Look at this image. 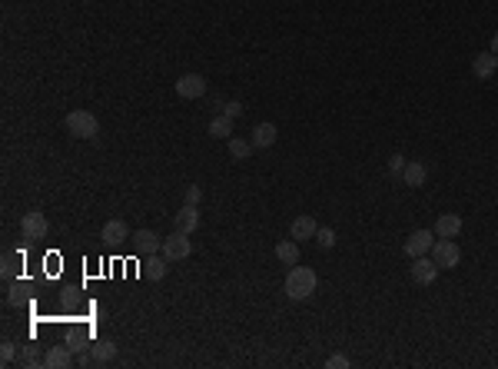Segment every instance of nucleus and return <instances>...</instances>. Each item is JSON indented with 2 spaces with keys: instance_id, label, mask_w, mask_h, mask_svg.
<instances>
[{
  "instance_id": "1",
  "label": "nucleus",
  "mask_w": 498,
  "mask_h": 369,
  "mask_svg": "<svg viewBox=\"0 0 498 369\" xmlns=\"http://www.w3.org/2000/svg\"><path fill=\"white\" fill-rule=\"evenodd\" d=\"M282 290H286V296L296 300V303L312 300L316 290H319V276H316V269H309V267H293L286 273V286H282Z\"/></svg>"
},
{
  "instance_id": "2",
  "label": "nucleus",
  "mask_w": 498,
  "mask_h": 369,
  "mask_svg": "<svg viewBox=\"0 0 498 369\" xmlns=\"http://www.w3.org/2000/svg\"><path fill=\"white\" fill-rule=\"evenodd\" d=\"M67 130L74 140H93L100 133V120L90 114V110H70L67 114Z\"/></svg>"
},
{
  "instance_id": "3",
  "label": "nucleus",
  "mask_w": 498,
  "mask_h": 369,
  "mask_svg": "<svg viewBox=\"0 0 498 369\" xmlns=\"http://www.w3.org/2000/svg\"><path fill=\"white\" fill-rule=\"evenodd\" d=\"M432 260L438 269H455L462 263V250L455 240H442V236H435L432 243Z\"/></svg>"
},
{
  "instance_id": "4",
  "label": "nucleus",
  "mask_w": 498,
  "mask_h": 369,
  "mask_svg": "<svg viewBox=\"0 0 498 369\" xmlns=\"http://www.w3.org/2000/svg\"><path fill=\"white\" fill-rule=\"evenodd\" d=\"M50 233V223H47V213H40V210H30V213H24V220H20V236L30 243L43 240Z\"/></svg>"
},
{
  "instance_id": "5",
  "label": "nucleus",
  "mask_w": 498,
  "mask_h": 369,
  "mask_svg": "<svg viewBox=\"0 0 498 369\" xmlns=\"http://www.w3.org/2000/svg\"><path fill=\"white\" fill-rule=\"evenodd\" d=\"M160 253L170 260V263H177V260H186V256L193 253V243H190V236L186 233H170V236H163V250Z\"/></svg>"
},
{
  "instance_id": "6",
  "label": "nucleus",
  "mask_w": 498,
  "mask_h": 369,
  "mask_svg": "<svg viewBox=\"0 0 498 369\" xmlns=\"http://www.w3.org/2000/svg\"><path fill=\"white\" fill-rule=\"evenodd\" d=\"M409 273H412V283H419V286H432V283L438 280V273H442V269L435 267L432 256H415Z\"/></svg>"
},
{
  "instance_id": "7",
  "label": "nucleus",
  "mask_w": 498,
  "mask_h": 369,
  "mask_svg": "<svg viewBox=\"0 0 498 369\" xmlns=\"http://www.w3.org/2000/svg\"><path fill=\"white\" fill-rule=\"evenodd\" d=\"M177 97H183V100H200V97H206V76L203 74H183L177 80Z\"/></svg>"
},
{
  "instance_id": "8",
  "label": "nucleus",
  "mask_w": 498,
  "mask_h": 369,
  "mask_svg": "<svg viewBox=\"0 0 498 369\" xmlns=\"http://www.w3.org/2000/svg\"><path fill=\"white\" fill-rule=\"evenodd\" d=\"M133 250H137L140 260H146V256H153L163 250V236H156L153 229H137V233H133Z\"/></svg>"
},
{
  "instance_id": "9",
  "label": "nucleus",
  "mask_w": 498,
  "mask_h": 369,
  "mask_svg": "<svg viewBox=\"0 0 498 369\" xmlns=\"http://www.w3.org/2000/svg\"><path fill=\"white\" fill-rule=\"evenodd\" d=\"M432 243H435V229H415L409 233V240H406V256H429L432 253Z\"/></svg>"
},
{
  "instance_id": "10",
  "label": "nucleus",
  "mask_w": 498,
  "mask_h": 369,
  "mask_svg": "<svg viewBox=\"0 0 498 369\" xmlns=\"http://www.w3.org/2000/svg\"><path fill=\"white\" fill-rule=\"evenodd\" d=\"M173 223H177L179 233L193 236V233L200 229V223H203V217H200V206H196V203H183V206H179V213L173 217Z\"/></svg>"
},
{
  "instance_id": "11",
  "label": "nucleus",
  "mask_w": 498,
  "mask_h": 369,
  "mask_svg": "<svg viewBox=\"0 0 498 369\" xmlns=\"http://www.w3.org/2000/svg\"><path fill=\"white\" fill-rule=\"evenodd\" d=\"M100 240L106 243V246H120V243L133 240V233H130V227L123 223V220H106L100 229Z\"/></svg>"
},
{
  "instance_id": "12",
  "label": "nucleus",
  "mask_w": 498,
  "mask_h": 369,
  "mask_svg": "<svg viewBox=\"0 0 498 369\" xmlns=\"http://www.w3.org/2000/svg\"><path fill=\"white\" fill-rule=\"evenodd\" d=\"M74 366V349L70 346H50L43 353V369H67Z\"/></svg>"
},
{
  "instance_id": "13",
  "label": "nucleus",
  "mask_w": 498,
  "mask_h": 369,
  "mask_svg": "<svg viewBox=\"0 0 498 369\" xmlns=\"http://www.w3.org/2000/svg\"><path fill=\"white\" fill-rule=\"evenodd\" d=\"M316 233H319V223L309 217V213L296 217V220H293V227H289V236H293L296 243H299V240H316Z\"/></svg>"
},
{
  "instance_id": "14",
  "label": "nucleus",
  "mask_w": 498,
  "mask_h": 369,
  "mask_svg": "<svg viewBox=\"0 0 498 369\" xmlns=\"http://www.w3.org/2000/svg\"><path fill=\"white\" fill-rule=\"evenodd\" d=\"M462 233V217L459 213H442V217L435 220V236H442V240H455Z\"/></svg>"
},
{
  "instance_id": "15",
  "label": "nucleus",
  "mask_w": 498,
  "mask_h": 369,
  "mask_svg": "<svg viewBox=\"0 0 498 369\" xmlns=\"http://www.w3.org/2000/svg\"><path fill=\"white\" fill-rule=\"evenodd\" d=\"M472 74L478 76V80H492V76L498 74V57L492 51L478 53V57L472 60Z\"/></svg>"
},
{
  "instance_id": "16",
  "label": "nucleus",
  "mask_w": 498,
  "mask_h": 369,
  "mask_svg": "<svg viewBox=\"0 0 498 369\" xmlns=\"http://www.w3.org/2000/svg\"><path fill=\"white\" fill-rule=\"evenodd\" d=\"M90 356H93V366H110L116 359V343L113 340H97L90 346Z\"/></svg>"
},
{
  "instance_id": "17",
  "label": "nucleus",
  "mask_w": 498,
  "mask_h": 369,
  "mask_svg": "<svg viewBox=\"0 0 498 369\" xmlns=\"http://www.w3.org/2000/svg\"><path fill=\"white\" fill-rule=\"evenodd\" d=\"M276 140H279V130H276V123H256V127H253V147H256V150H266V147H272Z\"/></svg>"
},
{
  "instance_id": "18",
  "label": "nucleus",
  "mask_w": 498,
  "mask_h": 369,
  "mask_svg": "<svg viewBox=\"0 0 498 369\" xmlns=\"http://www.w3.org/2000/svg\"><path fill=\"white\" fill-rule=\"evenodd\" d=\"M166 267H170V260L163 253H153L143 260V273H146V280H153V283H160L166 276Z\"/></svg>"
},
{
  "instance_id": "19",
  "label": "nucleus",
  "mask_w": 498,
  "mask_h": 369,
  "mask_svg": "<svg viewBox=\"0 0 498 369\" xmlns=\"http://www.w3.org/2000/svg\"><path fill=\"white\" fill-rule=\"evenodd\" d=\"M425 177H429V170H425V163H422V160H409V163H406V170H402V183H406V187H412V190H415V187H422V183H425Z\"/></svg>"
},
{
  "instance_id": "20",
  "label": "nucleus",
  "mask_w": 498,
  "mask_h": 369,
  "mask_svg": "<svg viewBox=\"0 0 498 369\" xmlns=\"http://www.w3.org/2000/svg\"><path fill=\"white\" fill-rule=\"evenodd\" d=\"M276 260L279 263H286V267H296L299 263V243L289 236V240H279L276 243Z\"/></svg>"
},
{
  "instance_id": "21",
  "label": "nucleus",
  "mask_w": 498,
  "mask_h": 369,
  "mask_svg": "<svg viewBox=\"0 0 498 369\" xmlns=\"http://www.w3.org/2000/svg\"><path fill=\"white\" fill-rule=\"evenodd\" d=\"M206 133H209V137H216V140H230V137H233V120L226 114L216 116V120H209Z\"/></svg>"
},
{
  "instance_id": "22",
  "label": "nucleus",
  "mask_w": 498,
  "mask_h": 369,
  "mask_svg": "<svg viewBox=\"0 0 498 369\" xmlns=\"http://www.w3.org/2000/svg\"><path fill=\"white\" fill-rule=\"evenodd\" d=\"M253 140H243V137H230V156L233 160H249V153H253Z\"/></svg>"
},
{
  "instance_id": "23",
  "label": "nucleus",
  "mask_w": 498,
  "mask_h": 369,
  "mask_svg": "<svg viewBox=\"0 0 498 369\" xmlns=\"http://www.w3.org/2000/svg\"><path fill=\"white\" fill-rule=\"evenodd\" d=\"M17 267H20V256H17V253H4V267H0L4 280H13V276H17Z\"/></svg>"
},
{
  "instance_id": "24",
  "label": "nucleus",
  "mask_w": 498,
  "mask_h": 369,
  "mask_svg": "<svg viewBox=\"0 0 498 369\" xmlns=\"http://www.w3.org/2000/svg\"><path fill=\"white\" fill-rule=\"evenodd\" d=\"M27 290H30V283H13L11 293H7V306H20V303H24Z\"/></svg>"
},
{
  "instance_id": "25",
  "label": "nucleus",
  "mask_w": 498,
  "mask_h": 369,
  "mask_svg": "<svg viewBox=\"0 0 498 369\" xmlns=\"http://www.w3.org/2000/svg\"><path fill=\"white\" fill-rule=\"evenodd\" d=\"M316 243H319L322 250H332V246H336V229L319 227V233H316Z\"/></svg>"
},
{
  "instance_id": "26",
  "label": "nucleus",
  "mask_w": 498,
  "mask_h": 369,
  "mask_svg": "<svg viewBox=\"0 0 498 369\" xmlns=\"http://www.w3.org/2000/svg\"><path fill=\"white\" fill-rule=\"evenodd\" d=\"M13 356H17V343L4 340V343H0V363H4V366H11Z\"/></svg>"
},
{
  "instance_id": "27",
  "label": "nucleus",
  "mask_w": 498,
  "mask_h": 369,
  "mask_svg": "<svg viewBox=\"0 0 498 369\" xmlns=\"http://www.w3.org/2000/svg\"><path fill=\"white\" fill-rule=\"evenodd\" d=\"M406 163H409V160H406V156H392V160H389V173H392V177H402V170H406Z\"/></svg>"
},
{
  "instance_id": "28",
  "label": "nucleus",
  "mask_w": 498,
  "mask_h": 369,
  "mask_svg": "<svg viewBox=\"0 0 498 369\" xmlns=\"http://www.w3.org/2000/svg\"><path fill=\"white\" fill-rule=\"evenodd\" d=\"M326 366H329V369H349L352 363H349V356H343V353H336V356H329V359H326Z\"/></svg>"
},
{
  "instance_id": "29",
  "label": "nucleus",
  "mask_w": 498,
  "mask_h": 369,
  "mask_svg": "<svg viewBox=\"0 0 498 369\" xmlns=\"http://www.w3.org/2000/svg\"><path fill=\"white\" fill-rule=\"evenodd\" d=\"M223 114L230 116V120H236V116H243V103H240V100L226 103V107H223Z\"/></svg>"
},
{
  "instance_id": "30",
  "label": "nucleus",
  "mask_w": 498,
  "mask_h": 369,
  "mask_svg": "<svg viewBox=\"0 0 498 369\" xmlns=\"http://www.w3.org/2000/svg\"><path fill=\"white\" fill-rule=\"evenodd\" d=\"M200 196H203L200 187H186V203H200Z\"/></svg>"
},
{
  "instance_id": "31",
  "label": "nucleus",
  "mask_w": 498,
  "mask_h": 369,
  "mask_svg": "<svg viewBox=\"0 0 498 369\" xmlns=\"http://www.w3.org/2000/svg\"><path fill=\"white\" fill-rule=\"evenodd\" d=\"M488 51H492V53H495V57H498V30H495V34H492V47H488Z\"/></svg>"
}]
</instances>
